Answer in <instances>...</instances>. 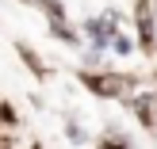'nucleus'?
<instances>
[{
    "mask_svg": "<svg viewBox=\"0 0 157 149\" xmlns=\"http://www.w3.org/2000/svg\"><path fill=\"white\" fill-rule=\"evenodd\" d=\"M88 35L96 38L100 46H104V42H111V35H115V27H111V19H88Z\"/></svg>",
    "mask_w": 157,
    "mask_h": 149,
    "instance_id": "2",
    "label": "nucleus"
},
{
    "mask_svg": "<svg viewBox=\"0 0 157 149\" xmlns=\"http://www.w3.org/2000/svg\"><path fill=\"white\" fill-rule=\"evenodd\" d=\"M88 84L96 92H104V96H123L130 88V80H123V76H88Z\"/></svg>",
    "mask_w": 157,
    "mask_h": 149,
    "instance_id": "1",
    "label": "nucleus"
}]
</instances>
